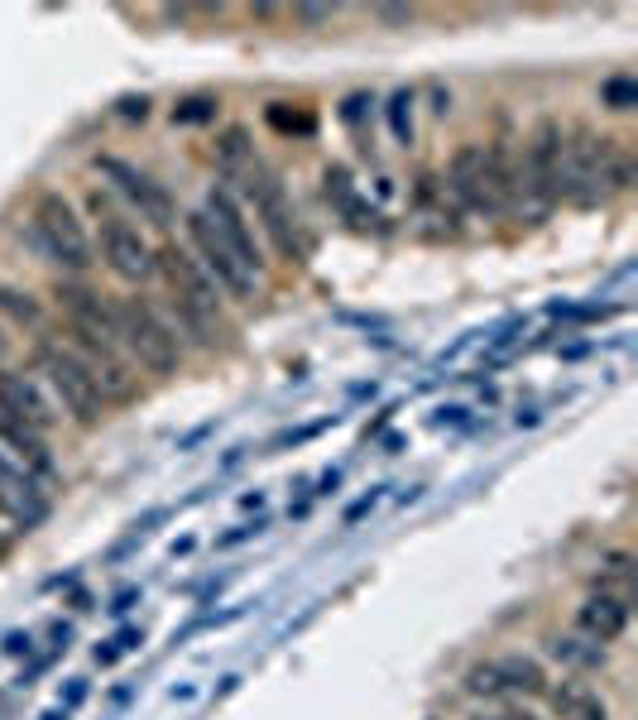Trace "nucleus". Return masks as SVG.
I'll use <instances>...</instances> for the list:
<instances>
[{
	"label": "nucleus",
	"mask_w": 638,
	"mask_h": 720,
	"mask_svg": "<svg viewBox=\"0 0 638 720\" xmlns=\"http://www.w3.org/2000/svg\"><path fill=\"white\" fill-rule=\"evenodd\" d=\"M600 101H605L610 111H634V106H638V82H634V78H605Z\"/></svg>",
	"instance_id": "393cba45"
},
{
	"label": "nucleus",
	"mask_w": 638,
	"mask_h": 720,
	"mask_svg": "<svg viewBox=\"0 0 638 720\" xmlns=\"http://www.w3.org/2000/svg\"><path fill=\"white\" fill-rule=\"evenodd\" d=\"M96 245H101V259L115 279L125 284H144L154 279L158 265H154V245L140 236V226H130L125 216H101L96 226Z\"/></svg>",
	"instance_id": "9d476101"
},
{
	"label": "nucleus",
	"mask_w": 638,
	"mask_h": 720,
	"mask_svg": "<svg viewBox=\"0 0 638 720\" xmlns=\"http://www.w3.org/2000/svg\"><path fill=\"white\" fill-rule=\"evenodd\" d=\"M187 240H193V259L207 269V279L230 298H250L255 294V274L240 265V255L216 236V226L207 222V212H187Z\"/></svg>",
	"instance_id": "423d86ee"
},
{
	"label": "nucleus",
	"mask_w": 638,
	"mask_h": 720,
	"mask_svg": "<svg viewBox=\"0 0 638 720\" xmlns=\"http://www.w3.org/2000/svg\"><path fill=\"white\" fill-rule=\"evenodd\" d=\"M29 370H34V380L49 389V399L58 403V413H68L72 423H82V428L101 423L106 403L96 399L92 374H86V366L72 356V346L53 341V337L34 341V351H29Z\"/></svg>",
	"instance_id": "f257e3e1"
},
{
	"label": "nucleus",
	"mask_w": 638,
	"mask_h": 720,
	"mask_svg": "<svg viewBox=\"0 0 638 720\" xmlns=\"http://www.w3.org/2000/svg\"><path fill=\"white\" fill-rule=\"evenodd\" d=\"M384 115H389V130H394V140L403 144V150H409V144H413V135H418V130H413V92H409V86H403V92H394V96H389Z\"/></svg>",
	"instance_id": "4be33fe9"
},
{
	"label": "nucleus",
	"mask_w": 638,
	"mask_h": 720,
	"mask_svg": "<svg viewBox=\"0 0 638 720\" xmlns=\"http://www.w3.org/2000/svg\"><path fill=\"white\" fill-rule=\"evenodd\" d=\"M135 600H140V590L130 586V590H121V596H115V605H111V610H115V615H125V610H130V605H135Z\"/></svg>",
	"instance_id": "c9c22d12"
},
{
	"label": "nucleus",
	"mask_w": 638,
	"mask_h": 720,
	"mask_svg": "<svg viewBox=\"0 0 638 720\" xmlns=\"http://www.w3.org/2000/svg\"><path fill=\"white\" fill-rule=\"evenodd\" d=\"M0 409L10 418H20V423L39 428L43 438L58 428V403L49 399V389L34 380V370H14V366H0Z\"/></svg>",
	"instance_id": "f8f14e48"
},
{
	"label": "nucleus",
	"mask_w": 638,
	"mask_h": 720,
	"mask_svg": "<svg viewBox=\"0 0 638 720\" xmlns=\"http://www.w3.org/2000/svg\"><path fill=\"white\" fill-rule=\"evenodd\" d=\"M115 346L150 374H173L183 366L178 331H173L140 294L115 298Z\"/></svg>",
	"instance_id": "f03ea898"
},
{
	"label": "nucleus",
	"mask_w": 638,
	"mask_h": 720,
	"mask_svg": "<svg viewBox=\"0 0 638 720\" xmlns=\"http://www.w3.org/2000/svg\"><path fill=\"white\" fill-rule=\"evenodd\" d=\"M331 14H337V10H327V6H298L294 20H298V24H327Z\"/></svg>",
	"instance_id": "7c9ffc66"
},
{
	"label": "nucleus",
	"mask_w": 638,
	"mask_h": 720,
	"mask_svg": "<svg viewBox=\"0 0 638 720\" xmlns=\"http://www.w3.org/2000/svg\"><path fill=\"white\" fill-rule=\"evenodd\" d=\"M222 164L226 168H236V164H250V135H245V130H226L222 135Z\"/></svg>",
	"instance_id": "a878e982"
},
{
	"label": "nucleus",
	"mask_w": 638,
	"mask_h": 720,
	"mask_svg": "<svg viewBox=\"0 0 638 720\" xmlns=\"http://www.w3.org/2000/svg\"><path fill=\"white\" fill-rule=\"evenodd\" d=\"M82 701H86V682L78 677V682L68 687V697H63V711H68V706H82Z\"/></svg>",
	"instance_id": "f704fd0d"
},
{
	"label": "nucleus",
	"mask_w": 638,
	"mask_h": 720,
	"mask_svg": "<svg viewBox=\"0 0 638 720\" xmlns=\"http://www.w3.org/2000/svg\"><path fill=\"white\" fill-rule=\"evenodd\" d=\"M0 452L14 456L24 471H34L39 481H53V456H49V438H43L39 428L20 423V418H10L0 409Z\"/></svg>",
	"instance_id": "dca6fc26"
},
{
	"label": "nucleus",
	"mask_w": 638,
	"mask_h": 720,
	"mask_svg": "<svg viewBox=\"0 0 638 720\" xmlns=\"http://www.w3.org/2000/svg\"><path fill=\"white\" fill-rule=\"evenodd\" d=\"M495 668H500L504 691H524V697H538V691H547V672H543V662H533V658H524V654L500 658Z\"/></svg>",
	"instance_id": "aec40b11"
},
{
	"label": "nucleus",
	"mask_w": 638,
	"mask_h": 720,
	"mask_svg": "<svg viewBox=\"0 0 638 720\" xmlns=\"http://www.w3.org/2000/svg\"><path fill=\"white\" fill-rule=\"evenodd\" d=\"M154 265L168 279V298H173V312H178V322L193 327L197 337L212 346L216 317H222V288H216L207 279V269H202L187 250H178V245H164V250H154Z\"/></svg>",
	"instance_id": "20e7f679"
},
{
	"label": "nucleus",
	"mask_w": 638,
	"mask_h": 720,
	"mask_svg": "<svg viewBox=\"0 0 638 720\" xmlns=\"http://www.w3.org/2000/svg\"><path fill=\"white\" fill-rule=\"evenodd\" d=\"M547 654L557 662H572V668H605V648L590 639H576V634H553L547 639Z\"/></svg>",
	"instance_id": "412c9836"
},
{
	"label": "nucleus",
	"mask_w": 638,
	"mask_h": 720,
	"mask_svg": "<svg viewBox=\"0 0 638 720\" xmlns=\"http://www.w3.org/2000/svg\"><path fill=\"white\" fill-rule=\"evenodd\" d=\"M446 193L471 212H510L495 173H490V150L485 144H461L446 164Z\"/></svg>",
	"instance_id": "6e6552de"
},
{
	"label": "nucleus",
	"mask_w": 638,
	"mask_h": 720,
	"mask_svg": "<svg viewBox=\"0 0 638 720\" xmlns=\"http://www.w3.org/2000/svg\"><path fill=\"white\" fill-rule=\"evenodd\" d=\"M0 510L20 524H39L43 510H49V495H43V481L34 471H24L14 456L0 452Z\"/></svg>",
	"instance_id": "2eb2a0df"
},
{
	"label": "nucleus",
	"mask_w": 638,
	"mask_h": 720,
	"mask_svg": "<svg viewBox=\"0 0 638 720\" xmlns=\"http://www.w3.org/2000/svg\"><path fill=\"white\" fill-rule=\"evenodd\" d=\"M115 648H121V658L125 654H135V648L144 644V629H135V625H130V629H121V634H115V639H111Z\"/></svg>",
	"instance_id": "473e14b6"
},
{
	"label": "nucleus",
	"mask_w": 638,
	"mask_h": 720,
	"mask_svg": "<svg viewBox=\"0 0 638 720\" xmlns=\"http://www.w3.org/2000/svg\"><path fill=\"white\" fill-rule=\"evenodd\" d=\"M202 212H207V222L216 226V236H222L230 250L240 255V265L259 279V269H265L269 259H265V245H259V236H255V226H250V216H245L240 202L230 197L226 187H212V193H207V207H202Z\"/></svg>",
	"instance_id": "ddd939ff"
},
{
	"label": "nucleus",
	"mask_w": 638,
	"mask_h": 720,
	"mask_svg": "<svg viewBox=\"0 0 638 720\" xmlns=\"http://www.w3.org/2000/svg\"><path fill=\"white\" fill-rule=\"evenodd\" d=\"M259 533H265V518H255V524H236L230 533H222V538H216V547H240V543H250V538H259Z\"/></svg>",
	"instance_id": "c85d7f7f"
},
{
	"label": "nucleus",
	"mask_w": 638,
	"mask_h": 720,
	"mask_svg": "<svg viewBox=\"0 0 638 720\" xmlns=\"http://www.w3.org/2000/svg\"><path fill=\"white\" fill-rule=\"evenodd\" d=\"M337 485H341V475H337V471H327V475H322V490H317V495H331Z\"/></svg>",
	"instance_id": "e433bc0d"
},
{
	"label": "nucleus",
	"mask_w": 638,
	"mask_h": 720,
	"mask_svg": "<svg viewBox=\"0 0 638 720\" xmlns=\"http://www.w3.org/2000/svg\"><path fill=\"white\" fill-rule=\"evenodd\" d=\"M53 302L68 322V337H86V341H101V346H115V298L96 294L86 284H72V279H58L53 284ZM121 351V346H115Z\"/></svg>",
	"instance_id": "0eeeda50"
},
{
	"label": "nucleus",
	"mask_w": 638,
	"mask_h": 720,
	"mask_svg": "<svg viewBox=\"0 0 638 720\" xmlns=\"http://www.w3.org/2000/svg\"><path fill=\"white\" fill-rule=\"evenodd\" d=\"M557 720H610V706L600 701V691H590L586 682H557L547 687Z\"/></svg>",
	"instance_id": "a211bd4d"
},
{
	"label": "nucleus",
	"mask_w": 638,
	"mask_h": 720,
	"mask_svg": "<svg viewBox=\"0 0 638 720\" xmlns=\"http://www.w3.org/2000/svg\"><path fill=\"white\" fill-rule=\"evenodd\" d=\"M374 20L380 24H413V10L409 6H380L374 10Z\"/></svg>",
	"instance_id": "c756f323"
},
{
	"label": "nucleus",
	"mask_w": 638,
	"mask_h": 720,
	"mask_svg": "<svg viewBox=\"0 0 638 720\" xmlns=\"http://www.w3.org/2000/svg\"><path fill=\"white\" fill-rule=\"evenodd\" d=\"M0 317H6L10 327L29 331L34 341H43V331H49V312H43V302L29 294V288H14V284H0Z\"/></svg>",
	"instance_id": "6ab92c4d"
},
{
	"label": "nucleus",
	"mask_w": 638,
	"mask_h": 720,
	"mask_svg": "<svg viewBox=\"0 0 638 720\" xmlns=\"http://www.w3.org/2000/svg\"><path fill=\"white\" fill-rule=\"evenodd\" d=\"M500 720H538L533 711H510V716H500Z\"/></svg>",
	"instance_id": "58836bf2"
},
{
	"label": "nucleus",
	"mask_w": 638,
	"mask_h": 720,
	"mask_svg": "<svg viewBox=\"0 0 638 720\" xmlns=\"http://www.w3.org/2000/svg\"><path fill=\"white\" fill-rule=\"evenodd\" d=\"M562 150H567V135H562L557 121H543L538 130H533L528 158L518 164V197H514V207H524V202H528L533 212H543L547 202L557 197V187H562Z\"/></svg>",
	"instance_id": "39448f33"
},
{
	"label": "nucleus",
	"mask_w": 638,
	"mask_h": 720,
	"mask_svg": "<svg viewBox=\"0 0 638 720\" xmlns=\"http://www.w3.org/2000/svg\"><path fill=\"white\" fill-rule=\"evenodd\" d=\"M374 504H380V495H374V490H370V495H366V500H356V504H351V510H346V528H356V524H360V518H366V514L374 510Z\"/></svg>",
	"instance_id": "2f4dec72"
},
{
	"label": "nucleus",
	"mask_w": 638,
	"mask_h": 720,
	"mask_svg": "<svg viewBox=\"0 0 638 720\" xmlns=\"http://www.w3.org/2000/svg\"><path fill=\"white\" fill-rule=\"evenodd\" d=\"M216 121V96H187L173 106V125H207Z\"/></svg>",
	"instance_id": "5701e85b"
},
{
	"label": "nucleus",
	"mask_w": 638,
	"mask_h": 720,
	"mask_svg": "<svg viewBox=\"0 0 638 720\" xmlns=\"http://www.w3.org/2000/svg\"><path fill=\"white\" fill-rule=\"evenodd\" d=\"M96 173L130 202V207L140 212V222H154V226H173V222H178L173 197L150 178V173H140L135 164H125L121 154H96Z\"/></svg>",
	"instance_id": "1a4fd4ad"
},
{
	"label": "nucleus",
	"mask_w": 638,
	"mask_h": 720,
	"mask_svg": "<svg viewBox=\"0 0 638 720\" xmlns=\"http://www.w3.org/2000/svg\"><path fill=\"white\" fill-rule=\"evenodd\" d=\"M250 202H255V216L265 222L269 230V240H274V250L288 255V259H302V240H298V226H294V207H288V197H284V187L274 173L265 168H255L250 173Z\"/></svg>",
	"instance_id": "4468645a"
},
{
	"label": "nucleus",
	"mask_w": 638,
	"mask_h": 720,
	"mask_svg": "<svg viewBox=\"0 0 638 720\" xmlns=\"http://www.w3.org/2000/svg\"><path fill=\"white\" fill-rule=\"evenodd\" d=\"M43 720H68V711H63V706H53V711L43 716Z\"/></svg>",
	"instance_id": "ea45409f"
},
{
	"label": "nucleus",
	"mask_w": 638,
	"mask_h": 720,
	"mask_svg": "<svg viewBox=\"0 0 638 720\" xmlns=\"http://www.w3.org/2000/svg\"><path fill=\"white\" fill-rule=\"evenodd\" d=\"M576 629L586 634L590 644H615L619 634L629 629V600H619L615 590H596V596L582 600V610H576Z\"/></svg>",
	"instance_id": "f3484780"
},
{
	"label": "nucleus",
	"mask_w": 638,
	"mask_h": 720,
	"mask_svg": "<svg viewBox=\"0 0 638 720\" xmlns=\"http://www.w3.org/2000/svg\"><path fill=\"white\" fill-rule=\"evenodd\" d=\"M121 115H140V121H144V115H150V101H144V96H140V101L125 96V101H121Z\"/></svg>",
	"instance_id": "72a5a7b5"
},
{
	"label": "nucleus",
	"mask_w": 638,
	"mask_h": 720,
	"mask_svg": "<svg viewBox=\"0 0 638 720\" xmlns=\"http://www.w3.org/2000/svg\"><path fill=\"white\" fill-rule=\"evenodd\" d=\"M29 230H34V240L43 245V255H49L53 265H63L72 274L96 265V245L86 236L78 207H72L58 187H39L34 193V202H29Z\"/></svg>",
	"instance_id": "7ed1b4c3"
},
{
	"label": "nucleus",
	"mask_w": 638,
	"mask_h": 720,
	"mask_svg": "<svg viewBox=\"0 0 638 720\" xmlns=\"http://www.w3.org/2000/svg\"><path fill=\"white\" fill-rule=\"evenodd\" d=\"M72 346V356L86 366V374H92V389H96V399L106 403H130L140 394V380H135V370H130V360L115 351V346H101V341H86V337H68Z\"/></svg>",
	"instance_id": "9b49d317"
},
{
	"label": "nucleus",
	"mask_w": 638,
	"mask_h": 720,
	"mask_svg": "<svg viewBox=\"0 0 638 720\" xmlns=\"http://www.w3.org/2000/svg\"><path fill=\"white\" fill-rule=\"evenodd\" d=\"M269 125L284 130V135H288V130H298V135H312V115L308 111H284V101H274V106H269Z\"/></svg>",
	"instance_id": "bb28decb"
},
{
	"label": "nucleus",
	"mask_w": 638,
	"mask_h": 720,
	"mask_svg": "<svg viewBox=\"0 0 638 720\" xmlns=\"http://www.w3.org/2000/svg\"><path fill=\"white\" fill-rule=\"evenodd\" d=\"M10 351H14V341L6 337V327H0V366H6V360H10Z\"/></svg>",
	"instance_id": "4c0bfd02"
},
{
	"label": "nucleus",
	"mask_w": 638,
	"mask_h": 720,
	"mask_svg": "<svg viewBox=\"0 0 638 720\" xmlns=\"http://www.w3.org/2000/svg\"><path fill=\"white\" fill-rule=\"evenodd\" d=\"M605 576H610V582L619 586L615 596H619V600H629V582H634V557H629V553H610V557H605Z\"/></svg>",
	"instance_id": "cd10ccee"
},
{
	"label": "nucleus",
	"mask_w": 638,
	"mask_h": 720,
	"mask_svg": "<svg viewBox=\"0 0 638 720\" xmlns=\"http://www.w3.org/2000/svg\"><path fill=\"white\" fill-rule=\"evenodd\" d=\"M466 691L471 697H504V682H500V668L495 662H475V668L466 672Z\"/></svg>",
	"instance_id": "b1692460"
}]
</instances>
